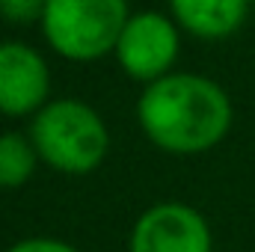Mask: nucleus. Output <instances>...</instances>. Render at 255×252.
I'll return each mask as SVG.
<instances>
[{
    "label": "nucleus",
    "instance_id": "nucleus-1",
    "mask_svg": "<svg viewBox=\"0 0 255 252\" xmlns=\"http://www.w3.org/2000/svg\"><path fill=\"white\" fill-rule=\"evenodd\" d=\"M229 92L196 71H172L136 98V122L151 145L166 154H202L217 148L232 130Z\"/></svg>",
    "mask_w": 255,
    "mask_h": 252
},
{
    "label": "nucleus",
    "instance_id": "nucleus-2",
    "mask_svg": "<svg viewBox=\"0 0 255 252\" xmlns=\"http://www.w3.org/2000/svg\"><path fill=\"white\" fill-rule=\"evenodd\" d=\"M39 160L63 175L95 172L110 151V130L101 113L80 98H51L27 127Z\"/></svg>",
    "mask_w": 255,
    "mask_h": 252
},
{
    "label": "nucleus",
    "instance_id": "nucleus-3",
    "mask_svg": "<svg viewBox=\"0 0 255 252\" xmlns=\"http://www.w3.org/2000/svg\"><path fill=\"white\" fill-rule=\"evenodd\" d=\"M128 18V0H48L39 27L63 60L95 63L116 51Z\"/></svg>",
    "mask_w": 255,
    "mask_h": 252
},
{
    "label": "nucleus",
    "instance_id": "nucleus-4",
    "mask_svg": "<svg viewBox=\"0 0 255 252\" xmlns=\"http://www.w3.org/2000/svg\"><path fill=\"white\" fill-rule=\"evenodd\" d=\"M178 51H181V27L172 21V15L142 9L130 12L113 57L130 80L148 86L172 74Z\"/></svg>",
    "mask_w": 255,
    "mask_h": 252
},
{
    "label": "nucleus",
    "instance_id": "nucleus-5",
    "mask_svg": "<svg viewBox=\"0 0 255 252\" xmlns=\"http://www.w3.org/2000/svg\"><path fill=\"white\" fill-rule=\"evenodd\" d=\"M128 252H214V238L193 205L166 199L136 217Z\"/></svg>",
    "mask_w": 255,
    "mask_h": 252
},
{
    "label": "nucleus",
    "instance_id": "nucleus-6",
    "mask_svg": "<svg viewBox=\"0 0 255 252\" xmlns=\"http://www.w3.org/2000/svg\"><path fill=\"white\" fill-rule=\"evenodd\" d=\"M51 101V68L27 42H0V116H36Z\"/></svg>",
    "mask_w": 255,
    "mask_h": 252
},
{
    "label": "nucleus",
    "instance_id": "nucleus-7",
    "mask_svg": "<svg viewBox=\"0 0 255 252\" xmlns=\"http://www.w3.org/2000/svg\"><path fill=\"white\" fill-rule=\"evenodd\" d=\"M250 0H169L172 21L202 42H220L241 30Z\"/></svg>",
    "mask_w": 255,
    "mask_h": 252
},
{
    "label": "nucleus",
    "instance_id": "nucleus-8",
    "mask_svg": "<svg viewBox=\"0 0 255 252\" xmlns=\"http://www.w3.org/2000/svg\"><path fill=\"white\" fill-rule=\"evenodd\" d=\"M39 163L42 160L33 148L30 133H18V130L0 133V190L24 187Z\"/></svg>",
    "mask_w": 255,
    "mask_h": 252
},
{
    "label": "nucleus",
    "instance_id": "nucleus-9",
    "mask_svg": "<svg viewBox=\"0 0 255 252\" xmlns=\"http://www.w3.org/2000/svg\"><path fill=\"white\" fill-rule=\"evenodd\" d=\"M48 0H0V18L6 24H42Z\"/></svg>",
    "mask_w": 255,
    "mask_h": 252
},
{
    "label": "nucleus",
    "instance_id": "nucleus-10",
    "mask_svg": "<svg viewBox=\"0 0 255 252\" xmlns=\"http://www.w3.org/2000/svg\"><path fill=\"white\" fill-rule=\"evenodd\" d=\"M6 252H80V250H74L71 244L57 241V238H27V241L12 244Z\"/></svg>",
    "mask_w": 255,
    "mask_h": 252
},
{
    "label": "nucleus",
    "instance_id": "nucleus-11",
    "mask_svg": "<svg viewBox=\"0 0 255 252\" xmlns=\"http://www.w3.org/2000/svg\"><path fill=\"white\" fill-rule=\"evenodd\" d=\"M250 3H255V0H250Z\"/></svg>",
    "mask_w": 255,
    "mask_h": 252
}]
</instances>
